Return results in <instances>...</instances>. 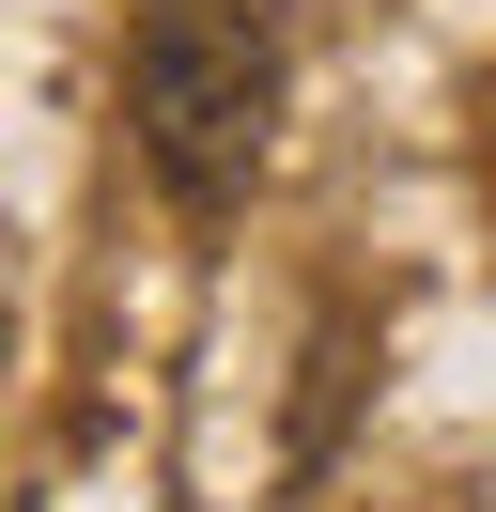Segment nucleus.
I'll return each instance as SVG.
<instances>
[{
    "instance_id": "1",
    "label": "nucleus",
    "mask_w": 496,
    "mask_h": 512,
    "mask_svg": "<svg viewBox=\"0 0 496 512\" xmlns=\"http://www.w3.org/2000/svg\"><path fill=\"white\" fill-rule=\"evenodd\" d=\"M124 140L171 218H233L279 140V0H140L124 32Z\"/></svg>"
}]
</instances>
